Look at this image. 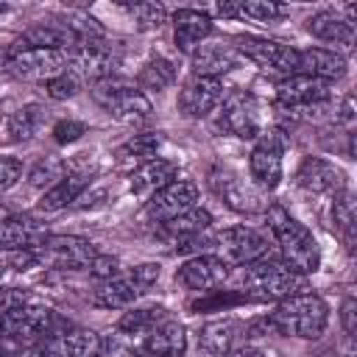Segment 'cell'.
<instances>
[{
	"label": "cell",
	"mask_w": 357,
	"mask_h": 357,
	"mask_svg": "<svg viewBox=\"0 0 357 357\" xmlns=\"http://www.w3.org/2000/svg\"><path fill=\"white\" fill-rule=\"evenodd\" d=\"M307 31L315 39L335 45H354V25H349L337 11H318L307 20Z\"/></svg>",
	"instance_id": "obj_27"
},
{
	"label": "cell",
	"mask_w": 357,
	"mask_h": 357,
	"mask_svg": "<svg viewBox=\"0 0 357 357\" xmlns=\"http://www.w3.org/2000/svg\"><path fill=\"white\" fill-rule=\"evenodd\" d=\"M329 84L321 81V78H312V75H304V73H293L287 78H282L276 84V98L282 106L287 109H298V106H315V103H324L329 98Z\"/></svg>",
	"instance_id": "obj_16"
},
{
	"label": "cell",
	"mask_w": 357,
	"mask_h": 357,
	"mask_svg": "<svg viewBox=\"0 0 357 357\" xmlns=\"http://www.w3.org/2000/svg\"><path fill=\"white\" fill-rule=\"evenodd\" d=\"M234 332H237V321L234 318H223V321H212L201 329L198 335V346L209 354V357H226L229 354V346L234 340Z\"/></svg>",
	"instance_id": "obj_28"
},
{
	"label": "cell",
	"mask_w": 357,
	"mask_h": 357,
	"mask_svg": "<svg viewBox=\"0 0 357 357\" xmlns=\"http://www.w3.org/2000/svg\"><path fill=\"white\" fill-rule=\"evenodd\" d=\"M298 70L304 75L321 78V81H335L346 75V59L337 50H326V47H307L298 50Z\"/></svg>",
	"instance_id": "obj_23"
},
{
	"label": "cell",
	"mask_w": 357,
	"mask_h": 357,
	"mask_svg": "<svg viewBox=\"0 0 357 357\" xmlns=\"http://www.w3.org/2000/svg\"><path fill=\"white\" fill-rule=\"evenodd\" d=\"M329 324V307L315 293H296L282 298L268 315V326L279 335H293L304 340H315L324 335Z\"/></svg>",
	"instance_id": "obj_2"
},
{
	"label": "cell",
	"mask_w": 357,
	"mask_h": 357,
	"mask_svg": "<svg viewBox=\"0 0 357 357\" xmlns=\"http://www.w3.org/2000/svg\"><path fill=\"white\" fill-rule=\"evenodd\" d=\"M220 192H223V201L237 212H259V209H265L259 190H254V187H248V184H243L237 178H229Z\"/></svg>",
	"instance_id": "obj_29"
},
{
	"label": "cell",
	"mask_w": 357,
	"mask_h": 357,
	"mask_svg": "<svg viewBox=\"0 0 357 357\" xmlns=\"http://www.w3.org/2000/svg\"><path fill=\"white\" fill-rule=\"evenodd\" d=\"M131 273H134V279H137V282H139V284L148 290V287H151V284L159 279L162 265H159V262H142V265H137Z\"/></svg>",
	"instance_id": "obj_44"
},
{
	"label": "cell",
	"mask_w": 357,
	"mask_h": 357,
	"mask_svg": "<svg viewBox=\"0 0 357 357\" xmlns=\"http://www.w3.org/2000/svg\"><path fill=\"white\" fill-rule=\"evenodd\" d=\"M39 262L56 265V268H89V262L98 257L95 245L84 237L73 234H47L45 243L36 248Z\"/></svg>",
	"instance_id": "obj_11"
},
{
	"label": "cell",
	"mask_w": 357,
	"mask_h": 357,
	"mask_svg": "<svg viewBox=\"0 0 357 357\" xmlns=\"http://www.w3.org/2000/svg\"><path fill=\"white\" fill-rule=\"evenodd\" d=\"M340 324H343L349 337L357 332V301L354 298H343V304H340Z\"/></svg>",
	"instance_id": "obj_45"
},
{
	"label": "cell",
	"mask_w": 357,
	"mask_h": 357,
	"mask_svg": "<svg viewBox=\"0 0 357 357\" xmlns=\"http://www.w3.org/2000/svg\"><path fill=\"white\" fill-rule=\"evenodd\" d=\"M139 357H145V354H139Z\"/></svg>",
	"instance_id": "obj_50"
},
{
	"label": "cell",
	"mask_w": 357,
	"mask_h": 357,
	"mask_svg": "<svg viewBox=\"0 0 357 357\" xmlns=\"http://www.w3.org/2000/svg\"><path fill=\"white\" fill-rule=\"evenodd\" d=\"M237 6H240V17H251V20H262V22L287 14L284 6L271 3V0H245V3H237Z\"/></svg>",
	"instance_id": "obj_37"
},
{
	"label": "cell",
	"mask_w": 357,
	"mask_h": 357,
	"mask_svg": "<svg viewBox=\"0 0 357 357\" xmlns=\"http://www.w3.org/2000/svg\"><path fill=\"white\" fill-rule=\"evenodd\" d=\"M53 324L56 315L47 307H36L28 301L0 312V332L8 337H50L56 335Z\"/></svg>",
	"instance_id": "obj_12"
},
{
	"label": "cell",
	"mask_w": 357,
	"mask_h": 357,
	"mask_svg": "<svg viewBox=\"0 0 357 357\" xmlns=\"http://www.w3.org/2000/svg\"><path fill=\"white\" fill-rule=\"evenodd\" d=\"M3 67L11 70L17 78L25 81H50L67 70L70 53L67 50H50V47H28L22 39L14 42L3 53Z\"/></svg>",
	"instance_id": "obj_4"
},
{
	"label": "cell",
	"mask_w": 357,
	"mask_h": 357,
	"mask_svg": "<svg viewBox=\"0 0 357 357\" xmlns=\"http://www.w3.org/2000/svg\"><path fill=\"white\" fill-rule=\"evenodd\" d=\"M265 218H268V229L282 251V262L301 276L315 273L321 268V248H318L312 231L304 223H298L296 218H290V212L279 204L268 206Z\"/></svg>",
	"instance_id": "obj_1"
},
{
	"label": "cell",
	"mask_w": 357,
	"mask_h": 357,
	"mask_svg": "<svg viewBox=\"0 0 357 357\" xmlns=\"http://www.w3.org/2000/svg\"><path fill=\"white\" fill-rule=\"evenodd\" d=\"M92 181V173L89 170H73V173H64L47 192H42L39 198V212H59L64 206H70Z\"/></svg>",
	"instance_id": "obj_22"
},
{
	"label": "cell",
	"mask_w": 357,
	"mask_h": 357,
	"mask_svg": "<svg viewBox=\"0 0 357 357\" xmlns=\"http://www.w3.org/2000/svg\"><path fill=\"white\" fill-rule=\"evenodd\" d=\"M142 293H145V287L134 279V273H126V276H112V279L100 282L92 301H95V307H103V310H120V307H128Z\"/></svg>",
	"instance_id": "obj_24"
},
{
	"label": "cell",
	"mask_w": 357,
	"mask_h": 357,
	"mask_svg": "<svg viewBox=\"0 0 357 357\" xmlns=\"http://www.w3.org/2000/svg\"><path fill=\"white\" fill-rule=\"evenodd\" d=\"M212 33V17L198 8H178L173 14V39L181 53H192Z\"/></svg>",
	"instance_id": "obj_21"
},
{
	"label": "cell",
	"mask_w": 357,
	"mask_h": 357,
	"mask_svg": "<svg viewBox=\"0 0 357 357\" xmlns=\"http://www.w3.org/2000/svg\"><path fill=\"white\" fill-rule=\"evenodd\" d=\"M0 357H3V354H0Z\"/></svg>",
	"instance_id": "obj_51"
},
{
	"label": "cell",
	"mask_w": 357,
	"mask_h": 357,
	"mask_svg": "<svg viewBox=\"0 0 357 357\" xmlns=\"http://www.w3.org/2000/svg\"><path fill=\"white\" fill-rule=\"evenodd\" d=\"M3 14H6V3H0V17H3Z\"/></svg>",
	"instance_id": "obj_48"
},
{
	"label": "cell",
	"mask_w": 357,
	"mask_h": 357,
	"mask_svg": "<svg viewBox=\"0 0 357 357\" xmlns=\"http://www.w3.org/2000/svg\"><path fill=\"white\" fill-rule=\"evenodd\" d=\"M184 349H187L184 326L170 315L165 321H159L142 340L145 357H184Z\"/></svg>",
	"instance_id": "obj_20"
},
{
	"label": "cell",
	"mask_w": 357,
	"mask_h": 357,
	"mask_svg": "<svg viewBox=\"0 0 357 357\" xmlns=\"http://www.w3.org/2000/svg\"><path fill=\"white\" fill-rule=\"evenodd\" d=\"M165 318H167V312H165V310H159V307L131 310V312H126V315L117 321V329H123V332L137 335V337H142V340H145V335H148L159 321H165Z\"/></svg>",
	"instance_id": "obj_34"
},
{
	"label": "cell",
	"mask_w": 357,
	"mask_h": 357,
	"mask_svg": "<svg viewBox=\"0 0 357 357\" xmlns=\"http://www.w3.org/2000/svg\"><path fill=\"white\" fill-rule=\"evenodd\" d=\"M92 95L114 120H123V123L145 120L151 114V109H153L142 89H137L134 84L120 81V78L95 81L92 84Z\"/></svg>",
	"instance_id": "obj_5"
},
{
	"label": "cell",
	"mask_w": 357,
	"mask_h": 357,
	"mask_svg": "<svg viewBox=\"0 0 357 357\" xmlns=\"http://www.w3.org/2000/svg\"><path fill=\"white\" fill-rule=\"evenodd\" d=\"M220 128L240 139H254L262 134V120H259V103L251 92H231L223 100L220 112Z\"/></svg>",
	"instance_id": "obj_13"
},
{
	"label": "cell",
	"mask_w": 357,
	"mask_h": 357,
	"mask_svg": "<svg viewBox=\"0 0 357 357\" xmlns=\"http://www.w3.org/2000/svg\"><path fill=\"white\" fill-rule=\"evenodd\" d=\"M117 64H120L117 53H114L103 39H92V42H78V45L70 50L67 70H70L75 78H89V81L95 84V81L112 78V73L117 70Z\"/></svg>",
	"instance_id": "obj_8"
},
{
	"label": "cell",
	"mask_w": 357,
	"mask_h": 357,
	"mask_svg": "<svg viewBox=\"0 0 357 357\" xmlns=\"http://www.w3.org/2000/svg\"><path fill=\"white\" fill-rule=\"evenodd\" d=\"M332 220H335V229L340 231L343 243L349 248H354V229H357V209H354V198L349 192H340L335 195V204H332Z\"/></svg>",
	"instance_id": "obj_31"
},
{
	"label": "cell",
	"mask_w": 357,
	"mask_h": 357,
	"mask_svg": "<svg viewBox=\"0 0 357 357\" xmlns=\"http://www.w3.org/2000/svg\"><path fill=\"white\" fill-rule=\"evenodd\" d=\"M31 357H100V335L92 329H70L45 337Z\"/></svg>",
	"instance_id": "obj_15"
},
{
	"label": "cell",
	"mask_w": 357,
	"mask_h": 357,
	"mask_svg": "<svg viewBox=\"0 0 357 357\" xmlns=\"http://www.w3.org/2000/svg\"><path fill=\"white\" fill-rule=\"evenodd\" d=\"M39 120H42V109L39 106H22V109H17L11 117H8V123H6V131H8V137L11 139H31L33 134H36V128H39Z\"/></svg>",
	"instance_id": "obj_35"
},
{
	"label": "cell",
	"mask_w": 357,
	"mask_h": 357,
	"mask_svg": "<svg viewBox=\"0 0 357 357\" xmlns=\"http://www.w3.org/2000/svg\"><path fill=\"white\" fill-rule=\"evenodd\" d=\"M226 357H265V354H262V351H257V349H251V346H240V349L229 351Z\"/></svg>",
	"instance_id": "obj_47"
},
{
	"label": "cell",
	"mask_w": 357,
	"mask_h": 357,
	"mask_svg": "<svg viewBox=\"0 0 357 357\" xmlns=\"http://www.w3.org/2000/svg\"><path fill=\"white\" fill-rule=\"evenodd\" d=\"M159 145H162V137L153 134V131L134 134L128 142H123L117 148V159H142V162H148V159H153V153L159 151Z\"/></svg>",
	"instance_id": "obj_36"
},
{
	"label": "cell",
	"mask_w": 357,
	"mask_h": 357,
	"mask_svg": "<svg viewBox=\"0 0 357 357\" xmlns=\"http://www.w3.org/2000/svg\"><path fill=\"white\" fill-rule=\"evenodd\" d=\"M226 276H229V265L218 254H195L176 271V282L195 293H209L220 287Z\"/></svg>",
	"instance_id": "obj_14"
},
{
	"label": "cell",
	"mask_w": 357,
	"mask_h": 357,
	"mask_svg": "<svg viewBox=\"0 0 357 357\" xmlns=\"http://www.w3.org/2000/svg\"><path fill=\"white\" fill-rule=\"evenodd\" d=\"M296 178H298V184L307 192H315V195H340V192H346V176H343V170L335 167L326 159H318V156H307L301 162Z\"/></svg>",
	"instance_id": "obj_17"
},
{
	"label": "cell",
	"mask_w": 357,
	"mask_h": 357,
	"mask_svg": "<svg viewBox=\"0 0 357 357\" xmlns=\"http://www.w3.org/2000/svg\"><path fill=\"white\" fill-rule=\"evenodd\" d=\"M215 248H218V257L226 265L240 268V265L262 259L265 251H268V240L259 231H254L251 226H231V229H223L215 237Z\"/></svg>",
	"instance_id": "obj_9"
},
{
	"label": "cell",
	"mask_w": 357,
	"mask_h": 357,
	"mask_svg": "<svg viewBox=\"0 0 357 357\" xmlns=\"http://www.w3.org/2000/svg\"><path fill=\"white\" fill-rule=\"evenodd\" d=\"M81 134H86V126L81 120H59L53 126V139L59 145H67V142H75L81 139Z\"/></svg>",
	"instance_id": "obj_41"
},
{
	"label": "cell",
	"mask_w": 357,
	"mask_h": 357,
	"mask_svg": "<svg viewBox=\"0 0 357 357\" xmlns=\"http://www.w3.org/2000/svg\"><path fill=\"white\" fill-rule=\"evenodd\" d=\"M139 354H142V337L128 335L117 326L109 335H100V357H139Z\"/></svg>",
	"instance_id": "obj_30"
},
{
	"label": "cell",
	"mask_w": 357,
	"mask_h": 357,
	"mask_svg": "<svg viewBox=\"0 0 357 357\" xmlns=\"http://www.w3.org/2000/svg\"><path fill=\"white\" fill-rule=\"evenodd\" d=\"M234 282L240 287H245V298H287L296 293L307 290V279L296 271H290L284 262L276 259H257L248 265H240V271L234 273Z\"/></svg>",
	"instance_id": "obj_3"
},
{
	"label": "cell",
	"mask_w": 357,
	"mask_h": 357,
	"mask_svg": "<svg viewBox=\"0 0 357 357\" xmlns=\"http://www.w3.org/2000/svg\"><path fill=\"white\" fill-rule=\"evenodd\" d=\"M198 187L195 181H187V178H173L170 184H165L162 190H156L148 204H145V215L151 220H159V223H167L173 218H178L181 212L198 206Z\"/></svg>",
	"instance_id": "obj_10"
},
{
	"label": "cell",
	"mask_w": 357,
	"mask_h": 357,
	"mask_svg": "<svg viewBox=\"0 0 357 357\" xmlns=\"http://www.w3.org/2000/svg\"><path fill=\"white\" fill-rule=\"evenodd\" d=\"M3 271H6V265H3V262H0V276H3Z\"/></svg>",
	"instance_id": "obj_49"
},
{
	"label": "cell",
	"mask_w": 357,
	"mask_h": 357,
	"mask_svg": "<svg viewBox=\"0 0 357 357\" xmlns=\"http://www.w3.org/2000/svg\"><path fill=\"white\" fill-rule=\"evenodd\" d=\"M237 50L248 61H254L262 73L282 75V78L298 73V50L290 45H282L273 39H259V36H243V39H237Z\"/></svg>",
	"instance_id": "obj_7"
},
{
	"label": "cell",
	"mask_w": 357,
	"mask_h": 357,
	"mask_svg": "<svg viewBox=\"0 0 357 357\" xmlns=\"http://www.w3.org/2000/svg\"><path fill=\"white\" fill-rule=\"evenodd\" d=\"M212 226V215L204 209V206H192L187 212H181L178 218L167 220L165 229L173 234V237H190V234H201Z\"/></svg>",
	"instance_id": "obj_33"
},
{
	"label": "cell",
	"mask_w": 357,
	"mask_h": 357,
	"mask_svg": "<svg viewBox=\"0 0 357 357\" xmlns=\"http://www.w3.org/2000/svg\"><path fill=\"white\" fill-rule=\"evenodd\" d=\"M131 14L137 17V22H139L142 31L159 28L167 20V11H165L162 3H137V6H131Z\"/></svg>",
	"instance_id": "obj_38"
},
{
	"label": "cell",
	"mask_w": 357,
	"mask_h": 357,
	"mask_svg": "<svg viewBox=\"0 0 357 357\" xmlns=\"http://www.w3.org/2000/svg\"><path fill=\"white\" fill-rule=\"evenodd\" d=\"M67 170H64V162L61 159H45V162H39L33 170H31V184L33 187H42V184H50V181H59L61 176H64Z\"/></svg>",
	"instance_id": "obj_40"
},
{
	"label": "cell",
	"mask_w": 357,
	"mask_h": 357,
	"mask_svg": "<svg viewBox=\"0 0 357 357\" xmlns=\"http://www.w3.org/2000/svg\"><path fill=\"white\" fill-rule=\"evenodd\" d=\"M117 271H120V259L112 257V254H98V257L89 262V273H92L95 279H100V282L117 276Z\"/></svg>",
	"instance_id": "obj_42"
},
{
	"label": "cell",
	"mask_w": 357,
	"mask_h": 357,
	"mask_svg": "<svg viewBox=\"0 0 357 357\" xmlns=\"http://www.w3.org/2000/svg\"><path fill=\"white\" fill-rule=\"evenodd\" d=\"M223 98V84L220 78H201V75H192L181 92H178V109L187 114V117H204L209 114Z\"/></svg>",
	"instance_id": "obj_18"
},
{
	"label": "cell",
	"mask_w": 357,
	"mask_h": 357,
	"mask_svg": "<svg viewBox=\"0 0 357 357\" xmlns=\"http://www.w3.org/2000/svg\"><path fill=\"white\" fill-rule=\"evenodd\" d=\"M45 231L31 218H17L8 209L0 206V248L3 251H22V248H39L45 243Z\"/></svg>",
	"instance_id": "obj_19"
},
{
	"label": "cell",
	"mask_w": 357,
	"mask_h": 357,
	"mask_svg": "<svg viewBox=\"0 0 357 357\" xmlns=\"http://www.w3.org/2000/svg\"><path fill=\"white\" fill-rule=\"evenodd\" d=\"M173 81H176V64L170 59H153L137 75V84L142 89H156V92L167 89Z\"/></svg>",
	"instance_id": "obj_32"
},
{
	"label": "cell",
	"mask_w": 357,
	"mask_h": 357,
	"mask_svg": "<svg viewBox=\"0 0 357 357\" xmlns=\"http://www.w3.org/2000/svg\"><path fill=\"white\" fill-rule=\"evenodd\" d=\"M20 176H22V162L14 156H0V190L14 187Z\"/></svg>",
	"instance_id": "obj_43"
},
{
	"label": "cell",
	"mask_w": 357,
	"mask_h": 357,
	"mask_svg": "<svg viewBox=\"0 0 357 357\" xmlns=\"http://www.w3.org/2000/svg\"><path fill=\"white\" fill-rule=\"evenodd\" d=\"M206 14L234 20V17H240V6H237V3H231V0H226V3H215V6H209V11H206Z\"/></svg>",
	"instance_id": "obj_46"
},
{
	"label": "cell",
	"mask_w": 357,
	"mask_h": 357,
	"mask_svg": "<svg viewBox=\"0 0 357 357\" xmlns=\"http://www.w3.org/2000/svg\"><path fill=\"white\" fill-rule=\"evenodd\" d=\"M78 84H81V81H78L70 70H64L61 75L45 81V89H47V95H50L53 100H67V98H73V95L78 92Z\"/></svg>",
	"instance_id": "obj_39"
},
{
	"label": "cell",
	"mask_w": 357,
	"mask_h": 357,
	"mask_svg": "<svg viewBox=\"0 0 357 357\" xmlns=\"http://www.w3.org/2000/svg\"><path fill=\"white\" fill-rule=\"evenodd\" d=\"M178 167L176 162L170 159H162V156H153L148 162H142L134 173H131V190L134 192H156L162 190L165 184H170L176 178Z\"/></svg>",
	"instance_id": "obj_26"
},
{
	"label": "cell",
	"mask_w": 357,
	"mask_h": 357,
	"mask_svg": "<svg viewBox=\"0 0 357 357\" xmlns=\"http://www.w3.org/2000/svg\"><path fill=\"white\" fill-rule=\"evenodd\" d=\"M190 56H192V75L201 78H220L237 61V53L229 45H201Z\"/></svg>",
	"instance_id": "obj_25"
},
{
	"label": "cell",
	"mask_w": 357,
	"mask_h": 357,
	"mask_svg": "<svg viewBox=\"0 0 357 357\" xmlns=\"http://www.w3.org/2000/svg\"><path fill=\"white\" fill-rule=\"evenodd\" d=\"M282 153H284V134L279 128L262 131L251 156L248 173L257 190H276L282 181Z\"/></svg>",
	"instance_id": "obj_6"
}]
</instances>
